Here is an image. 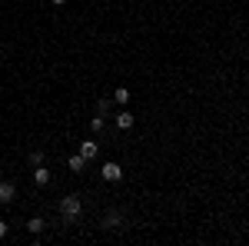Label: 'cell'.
<instances>
[{
    "label": "cell",
    "instance_id": "cell-13",
    "mask_svg": "<svg viewBox=\"0 0 249 246\" xmlns=\"http://www.w3.org/2000/svg\"><path fill=\"white\" fill-rule=\"evenodd\" d=\"M107 110H110V96H103V100L96 103V114H107Z\"/></svg>",
    "mask_w": 249,
    "mask_h": 246
},
{
    "label": "cell",
    "instance_id": "cell-9",
    "mask_svg": "<svg viewBox=\"0 0 249 246\" xmlns=\"http://www.w3.org/2000/svg\"><path fill=\"white\" fill-rule=\"evenodd\" d=\"M116 127H120V130H130V127H133V114H130V110L116 114Z\"/></svg>",
    "mask_w": 249,
    "mask_h": 246
},
{
    "label": "cell",
    "instance_id": "cell-10",
    "mask_svg": "<svg viewBox=\"0 0 249 246\" xmlns=\"http://www.w3.org/2000/svg\"><path fill=\"white\" fill-rule=\"evenodd\" d=\"M113 100H116V103H130V90H126V87H116Z\"/></svg>",
    "mask_w": 249,
    "mask_h": 246
},
{
    "label": "cell",
    "instance_id": "cell-6",
    "mask_svg": "<svg viewBox=\"0 0 249 246\" xmlns=\"http://www.w3.org/2000/svg\"><path fill=\"white\" fill-rule=\"evenodd\" d=\"M80 153H83L87 160H96V153H100V147H96V140H83V143H80Z\"/></svg>",
    "mask_w": 249,
    "mask_h": 246
},
{
    "label": "cell",
    "instance_id": "cell-11",
    "mask_svg": "<svg viewBox=\"0 0 249 246\" xmlns=\"http://www.w3.org/2000/svg\"><path fill=\"white\" fill-rule=\"evenodd\" d=\"M103 127H107V120H103V114H100V116H93V120H90V130H93V133H100V130H103Z\"/></svg>",
    "mask_w": 249,
    "mask_h": 246
},
{
    "label": "cell",
    "instance_id": "cell-5",
    "mask_svg": "<svg viewBox=\"0 0 249 246\" xmlns=\"http://www.w3.org/2000/svg\"><path fill=\"white\" fill-rule=\"evenodd\" d=\"M87 163H90V160H87L83 153H73V156L67 160V167H70L73 173H83V170H87Z\"/></svg>",
    "mask_w": 249,
    "mask_h": 246
},
{
    "label": "cell",
    "instance_id": "cell-16",
    "mask_svg": "<svg viewBox=\"0 0 249 246\" xmlns=\"http://www.w3.org/2000/svg\"><path fill=\"white\" fill-rule=\"evenodd\" d=\"M0 180H3V170H0Z\"/></svg>",
    "mask_w": 249,
    "mask_h": 246
},
{
    "label": "cell",
    "instance_id": "cell-1",
    "mask_svg": "<svg viewBox=\"0 0 249 246\" xmlns=\"http://www.w3.org/2000/svg\"><path fill=\"white\" fill-rule=\"evenodd\" d=\"M80 213H83V203H80V196H77V193H67V196L60 200V216H63L67 223H77Z\"/></svg>",
    "mask_w": 249,
    "mask_h": 246
},
{
    "label": "cell",
    "instance_id": "cell-7",
    "mask_svg": "<svg viewBox=\"0 0 249 246\" xmlns=\"http://www.w3.org/2000/svg\"><path fill=\"white\" fill-rule=\"evenodd\" d=\"M34 180H37V187H47L50 183V170L40 163V167H34Z\"/></svg>",
    "mask_w": 249,
    "mask_h": 246
},
{
    "label": "cell",
    "instance_id": "cell-8",
    "mask_svg": "<svg viewBox=\"0 0 249 246\" xmlns=\"http://www.w3.org/2000/svg\"><path fill=\"white\" fill-rule=\"evenodd\" d=\"M27 229H30L34 236H40V233L47 229V220H43V216H34V220H27Z\"/></svg>",
    "mask_w": 249,
    "mask_h": 246
},
{
    "label": "cell",
    "instance_id": "cell-12",
    "mask_svg": "<svg viewBox=\"0 0 249 246\" xmlns=\"http://www.w3.org/2000/svg\"><path fill=\"white\" fill-rule=\"evenodd\" d=\"M27 163H30V167H40V163H43V153H40V150H30Z\"/></svg>",
    "mask_w": 249,
    "mask_h": 246
},
{
    "label": "cell",
    "instance_id": "cell-2",
    "mask_svg": "<svg viewBox=\"0 0 249 246\" xmlns=\"http://www.w3.org/2000/svg\"><path fill=\"white\" fill-rule=\"evenodd\" d=\"M100 227H103V229H120V227H123V213H120V209H107Z\"/></svg>",
    "mask_w": 249,
    "mask_h": 246
},
{
    "label": "cell",
    "instance_id": "cell-14",
    "mask_svg": "<svg viewBox=\"0 0 249 246\" xmlns=\"http://www.w3.org/2000/svg\"><path fill=\"white\" fill-rule=\"evenodd\" d=\"M3 236H7V223L0 220V240H3Z\"/></svg>",
    "mask_w": 249,
    "mask_h": 246
},
{
    "label": "cell",
    "instance_id": "cell-3",
    "mask_svg": "<svg viewBox=\"0 0 249 246\" xmlns=\"http://www.w3.org/2000/svg\"><path fill=\"white\" fill-rule=\"evenodd\" d=\"M100 173H103V180H110V183H116V180L123 176V167H120V163H113V160H107Z\"/></svg>",
    "mask_w": 249,
    "mask_h": 246
},
{
    "label": "cell",
    "instance_id": "cell-15",
    "mask_svg": "<svg viewBox=\"0 0 249 246\" xmlns=\"http://www.w3.org/2000/svg\"><path fill=\"white\" fill-rule=\"evenodd\" d=\"M50 3H53V7H63V3H67V0H50Z\"/></svg>",
    "mask_w": 249,
    "mask_h": 246
},
{
    "label": "cell",
    "instance_id": "cell-4",
    "mask_svg": "<svg viewBox=\"0 0 249 246\" xmlns=\"http://www.w3.org/2000/svg\"><path fill=\"white\" fill-rule=\"evenodd\" d=\"M14 196H17V187L7 183V180H0V203H14Z\"/></svg>",
    "mask_w": 249,
    "mask_h": 246
}]
</instances>
